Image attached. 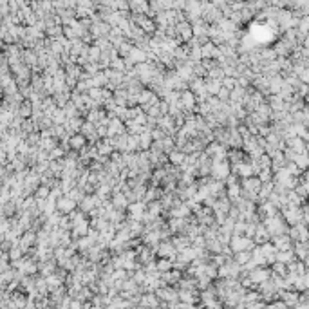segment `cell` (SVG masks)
I'll use <instances>...</instances> for the list:
<instances>
[{
	"label": "cell",
	"instance_id": "cell-1",
	"mask_svg": "<svg viewBox=\"0 0 309 309\" xmlns=\"http://www.w3.org/2000/svg\"><path fill=\"white\" fill-rule=\"evenodd\" d=\"M73 208H74V201H73V199H63V201L58 203L60 212H69V210H73Z\"/></svg>",
	"mask_w": 309,
	"mask_h": 309
},
{
	"label": "cell",
	"instance_id": "cell-2",
	"mask_svg": "<svg viewBox=\"0 0 309 309\" xmlns=\"http://www.w3.org/2000/svg\"><path fill=\"white\" fill-rule=\"evenodd\" d=\"M183 105H184V107H192L193 105V96L192 94H188V92L183 94Z\"/></svg>",
	"mask_w": 309,
	"mask_h": 309
},
{
	"label": "cell",
	"instance_id": "cell-3",
	"mask_svg": "<svg viewBox=\"0 0 309 309\" xmlns=\"http://www.w3.org/2000/svg\"><path fill=\"white\" fill-rule=\"evenodd\" d=\"M221 91V83L219 81H212L210 85H208V92H212V94H217Z\"/></svg>",
	"mask_w": 309,
	"mask_h": 309
},
{
	"label": "cell",
	"instance_id": "cell-4",
	"mask_svg": "<svg viewBox=\"0 0 309 309\" xmlns=\"http://www.w3.org/2000/svg\"><path fill=\"white\" fill-rule=\"evenodd\" d=\"M119 134L121 132V123L119 121H112V125H110V134Z\"/></svg>",
	"mask_w": 309,
	"mask_h": 309
},
{
	"label": "cell",
	"instance_id": "cell-5",
	"mask_svg": "<svg viewBox=\"0 0 309 309\" xmlns=\"http://www.w3.org/2000/svg\"><path fill=\"white\" fill-rule=\"evenodd\" d=\"M170 159H172V163H175V165H179L183 159H184V155L183 154H172L170 155Z\"/></svg>",
	"mask_w": 309,
	"mask_h": 309
},
{
	"label": "cell",
	"instance_id": "cell-6",
	"mask_svg": "<svg viewBox=\"0 0 309 309\" xmlns=\"http://www.w3.org/2000/svg\"><path fill=\"white\" fill-rule=\"evenodd\" d=\"M83 141H85V139H83L81 136H80V137H73V139H71V143H74V147H76V148H80V147L83 145Z\"/></svg>",
	"mask_w": 309,
	"mask_h": 309
},
{
	"label": "cell",
	"instance_id": "cell-7",
	"mask_svg": "<svg viewBox=\"0 0 309 309\" xmlns=\"http://www.w3.org/2000/svg\"><path fill=\"white\" fill-rule=\"evenodd\" d=\"M92 208V199H85L83 201V210H91Z\"/></svg>",
	"mask_w": 309,
	"mask_h": 309
},
{
	"label": "cell",
	"instance_id": "cell-8",
	"mask_svg": "<svg viewBox=\"0 0 309 309\" xmlns=\"http://www.w3.org/2000/svg\"><path fill=\"white\" fill-rule=\"evenodd\" d=\"M47 193H49V190H47V188L43 186V190H38V197H45Z\"/></svg>",
	"mask_w": 309,
	"mask_h": 309
}]
</instances>
